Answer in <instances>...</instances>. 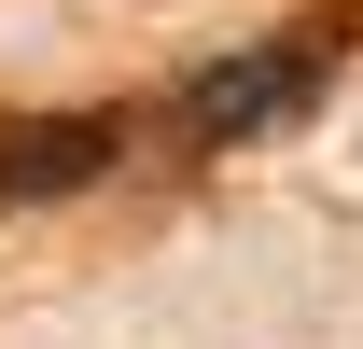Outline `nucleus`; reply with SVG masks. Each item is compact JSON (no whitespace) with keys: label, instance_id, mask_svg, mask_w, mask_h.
I'll return each mask as SVG.
<instances>
[{"label":"nucleus","instance_id":"1","mask_svg":"<svg viewBox=\"0 0 363 349\" xmlns=\"http://www.w3.org/2000/svg\"><path fill=\"white\" fill-rule=\"evenodd\" d=\"M321 70H335V28H279V43L224 56V70H196V84L168 98V112H140L154 140H182V154H238L252 126H294L321 98Z\"/></svg>","mask_w":363,"mask_h":349}]
</instances>
